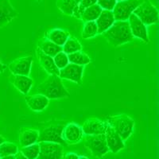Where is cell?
Masks as SVG:
<instances>
[{"instance_id": "30", "label": "cell", "mask_w": 159, "mask_h": 159, "mask_svg": "<svg viewBox=\"0 0 159 159\" xmlns=\"http://www.w3.org/2000/svg\"><path fill=\"white\" fill-rule=\"evenodd\" d=\"M96 3H97V0H80L77 11L73 14L72 17H74L77 19H81V14L84 11V9Z\"/></svg>"}, {"instance_id": "14", "label": "cell", "mask_w": 159, "mask_h": 159, "mask_svg": "<svg viewBox=\"0 0 159 159\" xmlns=\"http://www.w3.org/2000/svg\"><path fill=\"white\" fill-rule=\"evenodd\" d=\"M104 134L108 150L113 154H116L121 150L124 149V141L115 130V129L109 124Z\"/></svg>"}, {"instance_id": "18", "label": "cell", "mask_w": 159, "mask_h": 159, "mask_svg": "<svg viewBox=\"0 0 159 159\" xmlns=\"http://www.w3.org/2000/svg\"><path fill=\"white\" fill-rule=\"evenodd\" d=\"M11 83L17 90L23 95H27L34 85V80L30 77L23 75H13Z\"/></svg>"}, {"instance_id": "12", "label": "cell", "mask_w": 159, "mask_h": 159, "mask_svg": "<svg viewBox=\"0 0 159 159\" xmlns=\"http://www.w3.org/2000/svg\"><path fill=\"white\" fill-rule=\"evenodd\" d=\"M84 72L83 65L69 63L65 68L60 69L59 77L61 79L69 80L75 83L81 84Z\"/></svg>"}, {"instance_id": "11", "label": "cell", "mask_w": 159, "mask_h": 159, "mask_svg": "<svg viewBox=\"0 0 159 159\" xmlns=\"http://www.w3.org/2000/svg\"><path fill=\"white\" fill-rule=\"evenodd\" d=\"M84 135L82 127L75 123H69L64 127L62 138L64 141L69 144H76L81 141Z\"/></svg>"}, {"instance_id": "27", "label": "cell", "mask_w": 159, "mask_h": 159, "mask_svg": "<svg viewBox=\"0 0 159 159\" xmlns=\"http://www.w3.org/2000/svg\"><path fill=\"white\" fill-rule=\"evenodd\" d=\"M97 34V25H96V23L95 21L85 22L81 33L82 38H84V39H89V38L95 37Z\"/></svg>"}, {"instance_id": "6", "label": "cell", "mask_w": 159, "mask_h": 159, "mask_svg": "<svg viewBox=\"0 0 159 159\" xmlns=\"http://www.w3.org/2000/svg\"><path fill=\"white\" fill-rule=\"evenodd\" d=\"M84 144L85 147L90 150L92 155L99 158L104 156L109 151L104 134L87 135L85 138Z\"/></svg>"}, {"instance_id": "13", "label": "cell", "mask_w": 159, "mask_h": 159, "mask_svg": "<svg viewBox=\"0 0 159 159\" xmlns=\"http://www.w3.org/2000/svg\"><path fill=\"white\" fill-rule=\"evenodd\" d=\"M108 123L107 121H103L97 118H90L85 120L82 126L84 134L95 135V134H105Z\"/></svg>"}, {"instance_id": "25", "label": "cell", "mask_w": 159, "mask_h": 159, "mask_svg": "<svg viewBox=\"0 0 159 159\" xmlns=\"http://www.w3.org/2000/svg\"><path fill=\"white\" fill-rule=\"evenodd\" d=\"M82 49L81 44L74 37L69 36L67 41L62 45V51L66 54H70L72 52L80 51Z\"/></svg>"}, {"instance_id": "1", "label": "cell", "mask_w": 159, "mask_h": 159, "mask_svg": "<svg viewBox=\"0 0 159 159\" xmlns=\"http://www.w3.org/2000/svg\"><path fill=\"white\" fill-rule=\"evenodd\" d=\"M61 80L57 75H49L46 79L37 86L36 90L39 92V94L44 95L49 99L69 97V92Z\"/></svg>"}, {"instance_id": "28", "label": "cell", "mask_w": 159, "mask_h": 159, "mask_svg": "<svg viewBox=\"0 0 159 159\" xmlns=\"http://www.w3.org/2000/svg\"><path fill=\"white\" fill-rule=\"evenodd\" d=\"M20 152L28 159H37L40 152L39 143H36L27 147H22L20 149Z\"/></svg>"}, {"instance_id": "29", "label": "cell", "mask_w": 159, "mask_h": 159, "mask_svg": "<svg viewBox=\"0 0 159 159\" xmlns=\"http://www.w3.org/2000/svg\"><path fill=\"white\" fill-rule=\"evenodd\" d=\"M18 152V148L15 143L4 142L0 145V158L4 156L15 155Z\"/></svg>"}, {"instance_id": "8", "label": "cell", "mask_w": 159, "mask_h": 159, "mask_svg": "<svg viewBox=\"0 0 159 159\" xmlns=\"http://www.w3.org/2000/svg\"><path fill=\"white\" fill-rule=\"evenodd\" d=\"M40 146L39 159H61L63 156V146L54 143L42 142Z\"/></svg>"}, {"instance_id": "15", "label": "cell", "mask_w": 159, "mask_h": 159, "mask_svg": "<svg viewBox=\"0 0 159 159\" xmlns=\"http://www.w3.org/2000/svg\"><path fill=\"white\" fill-rule=\"evenodd\" d=\"M18 13L10 0H0V28L4 27L18 17Z\"/></svg>"}, {"instance_id": "26", "label": "cell", "mask_w": 159, "mask_h": 159, "mask_svg": "<svg viewBox=\"0 0 159 159\" xmlns=\"http://www.w3.org/2000/svg\"><path fill=\"white\" fill-rule=\"evenodd\" d=\"M68 58H69L70 63L76 64L78 65H83V66L91 62L90 57L81 50L68 54Z\"/></svg>"}, {"instance_id": "22", "label": "cell", "mask_w": 159, "mask_h": 159, "mask_svg": "<svg viewBox=\"0 0 159 159\" xmlns=\"http://www.w3.org/2000/svg\"><path fill=\"white\" fill-rule=\"evenodd\" d=\"M38 48L41 49L44 53H45L46 55H49L52 57H53L55 55L57 54L59 52L62 51V46L56 45V44L52 42L49 40L46 39V38L41 40V41L38 42Z\"/></svg>"}, {"instance_id": "36", "label": "cell", "mask_w": 159, "mask_h": 159, "mask_svg": "<svg viewBox=\"0 0 159 159\" xmlns=\"http://www.w3.org/2000/svg\"><path fill=\"white\" fill-rule=\"evenodd\" d=\"M0 159H15V155H7V156H4V157H1Z\"/></svg>"}, {"instance_id": "21", "label": "cell", "mask_w": 159, "mask_h": 159, "mask_svg": "<svg viewBox=\"0 0 159 159\" xmlns=\"http://www.w3.org/2000/svg\"><path fill=\"white\" fill-rule=\"evenodd\" d=\"M70 36L69 33L62 29H52L45 33V38L49 40L56 45L62 46Z\"/></svg>"}, {"instance_id": "2", "label": "cell", "mask_w": 159, "mask_h": 159, "mask_svg": "<svg viewBox=\"0 0 159 159\" xmlns=\"http://www.w3.org/2000/svg\"><path fill=\"white\" fill-rule=\"evenodd\" d=\"M103 34L107 42L113 46H119L134 39L128 21H115Z\"/></svg>"}, {"instance_id": "9", "label": "cell", "mask_w": 159, "mask_h": 159, "mask_svg": "<svg viewBox=\"0 0 159 159\" xmlns=\"http://www.w3.org/2000/svg\"><path fill=\"white\" fill-rule=\"evenodd\" d=\"M32 63V56L22 57L11 62L8 65V69L13 75H23L29 76L30 74Z\"/></svg>"}, {"instance_id": "4", "label": "cell", "mask_w": 159, "mask_h": 159, "mask_svg": "<svg viewBox=\"0 0 159 159\" xmlns=\"http://www.w3.org/2000/svg\"><path fill=\"white\" fill-rule=\"evenodd\" d=\"M133 14L147 26L158 22V11L149 0H143V2L133 11Z\"/></svg>"}, {"instance_id": "3", "label": "cell", "mask_w": 159, "mask_h": 159, "mask_svg": "<svg viewBox=\"0 0 159 159\" xmlns=\"http://www.w3.org/2000/svg\"><path fill=\"white\" fill-rule=\"evenodd\" d=\"M107 122L115 129L123 141L129 139L133 133L134 127V119L127 115L121 114L107 117Z\"/></svg>"}, {"instance_id": "19", "label": "cell", "mask_w": 159, "mask_h": 159, "mask_svg": "<svg viewBox=\"0 0 159 159\" xmlns=\"http://www.w3.org/2000/svg\"><path fill=\"white\" fill-rule=\"evenodd\" d=\"M115 21L116 20H115L112 11L103 10L97 19L95 21L97 25L98 34H103L104 31L109 29L112 24L114 23Z\"/></svg>"}, {"instance_id": "5", "label": "cell", "mask_w": 159, "mask_h": 159, "mask_svg": "<svg viewBox=\"0 0 159 159\" xmlns=\"http://www.w3.org/2000/svg\"><path fill=\"white\" fill-rule=\"evenodd\" d=\"M64 125L53 124L48 126L39 131L38 143L48 142V143H54L61 144V146L67 147V143L64 141L62 138V131L64 129Z\"/></svg>"}, {"instance_id": "32", "label": "cell", "mask_w": 159, "mask_h": 159, "mask_svg": "<svg viewBox=\"0 0 159 159\" xmlns=\"http://www.w3.org/2000/svg\"><path fill=\"white\" fill-rule=\"evenodd\" d=\"M116 2V0H97V4L102 8V10L107 11H112L114 9Z\"/></svg>"}, {"instance_id": "16", "label": "cell", "mask_w": 159, "mask_h": 159, "mask_svg": "<svg viewBox=\"0 0 159 159\" xmlns=\"http://www.w3.org/2000/svg\"><path fill=\"white\" fill-rule=\"evenodd\" d=\"M36 55L38 57V61L42 69L49 75H57L59 76L60 69L57 67L53 57L46 55L38 48L36 49Z\"/></svg>"}, {"instance_id": "31", "label": "cell", "mask_w": 159, "mask_h": 159, "mask_svg": "<svg viewBox=\"0 0 159 159\" xmlns=\"http://www.w3.org/2000/svg\"><path fill=\"white\" fill-rule=\"evenodd\" d=\"M53 61L55 62V65L59 69H61L65 68L68 64L69 63L68 54H66L63 51H61L53 57Z\"/></svg>"}, {"instance_id": "40", "label": "cell", "mask_w": 159, "mask_h": 159, "mask_svg": "<svg viewBox=\"0 0 159 159\" xmlns=\"http://www.w3.org/2000/svg\"><path fill=\"white\" fill-rule=\"evenodd\" d=\"M117 2H119V1H123V0H116Z\"/></svg>"}, {"instance_id": "39", "label": "cell", "mask_w": 159, "mask_h": 159, "mask_svg": "<svg viewBox=\"0 0 159 159\" xmlns=\"http://www.w3.org/2000/svg\"><path fill=\"white\" fill-rule=\"evenodd\" d=\"M36 1H38V2H41L42 0H36Z\"/></svg>"}, {"instance_id": "7", "label": "cell", "mask_w": 159, "mask_h": 159, "mask_svg": "<svg viewBox=\"0 0 159 159\" xmlns=\"http://www.w3.org/2000/svg\"><path fill=\"white\" fill-rule=\"evenodd\" d=\"M143 0H123L116 2L112 13L116 21H127L133 11L139 7Z\"/></svg>"}, {"instance_id": "37", "label": "cell", "mask_w": 159, "mask_h": 159, "mask_svg": "<svg viewBox=\"0 0 159 159\" xmlns=\"http://www.w3.org/2000/svg\"><path fill=\"white\" fill-rule=\"evenodd\" d=\"M4 142H6V139H5V138H4L3 136L0 135V145H1V144H2V143H3Z\"/></svg>"}, {"instance_id": "10", "label": "cell", "mask_w": 159, "mask_h": 159, "mask_svg": "<svg viewBox=\"0 0 159 159\" xmlns=\"http://www.w3.org/2000/svg\"><path fill=\"white\" fill-rule=\"evenodd\" d=\"M127 21L129 22L130 29L133 37L141 39L145 43H149L150 39H149L147 25L133 13L130 15Z\"/></svg>"}, {"instance_id": "24", "label": "cell", "mask_w": 159, "mask_h": 159, "mask_svg": "<svg viewBox=\"0 0 159 159\" xmlns=\"http://www.w3.org/2000/svg\"><path fill=\"white\" fill-rule=\"evenodd\" d=\"M102 8L97 3L92 5L89 7L84 9V11L81 14V19L84 22H89V21H96L99 16Z\"/></svg>"}, {"instance_id": "34", "label": "cell", "mask_w": 159, "mask_h": 159, "mask_svg": "<svg viewBox=\"0 0 159 159\" xmlns=\"http://www.w3.org/2000/svg\"><path fill=\"white\" fill-rule=\"evenodd\" d=\"M15 159H28L27 157H25V156H24L20 151H18V153L15 154Z\"/></svg>"}, {"instance_id": "17", "label": "cell", "mask_w": 159, "mask_h": 159, "mask_svg": "<svg viewBox=\"0 0 159 159\" xmlns=\"http://www.w3.org/2000/svg\"><path fill=\"white\" fill-rule=\"evenodd\" d=\"M25 103L28 107L34 111H42L48 107L49 99L42 94L32 95L25 97Z\"/></svg>"}, {"instance_id": "35", "label": "cell", "mask_w": 159, "mask_h": 159, "mask_svg": "<svg viewBox=\"0 0 159 159\" xmlns=\"http://www.w3.org/2000/svg\"><path fill=\"white\" fill-rule=\"evenodd\" d=\"M6 68H7V66H6L4 64H2V61H1V59H0V72H3V71L6 69Z\"/></svg>"}, {"instance_id": "38", "label": "cell", "mask_w": 159, "mask_h": 159, "mask_svg": "<svg viewBox=\"0 0 159 159\" xmlns=\"http://www.w3.org/2000/svg\"><path fill=\"white\" fill-rule=\"evenodd\" d=\"M78 159H89L87 157H85V156H79Z\"/></svg>"}, {"instance_id": "33", "label": "cell", "mask_w": 159, "mask_h": 159, "mask_svg": "<svg viewBox=\"0 0 159 159\" xmlns=\"http://www.w3.org/2000/svg\"><path fill=\"white\" fill-rule=\"evenodd\" d=\"M79 155L75 153H67L65 155V159H78Z\"/></svg>"}, {"instance_id": "23", "label": "cell", "mask_w": 159, "mask_h": 159, "mask_svg": "<svg viewBox=\"0 0 159 159\" xmlns=\"http://www.w3.org/2000/svg\"><path fill=\"white\" fill-rule=\"evenodd\" d=\"M80 0H57V7L64 15L72 16L75 10L78 7Z\"/></svg>"}, {"instance_id": "20", "label": "cell", "mask_w": 159, "mask_h": 159, "mask_svg": "<svg viewBox=\"0 0 159 159\" xmlns=\"http://www.w3.org/2000/svg\"><path fill=\"white\" fill-rule=\"evenodd\" d=\"M39 131L35 129L21 128L19 131V143L21 147H27L38 143Z\"/></svg>"}]
</instances>
